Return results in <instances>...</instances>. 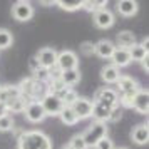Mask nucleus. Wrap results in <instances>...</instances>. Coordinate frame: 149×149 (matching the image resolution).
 Returning <instances> with one entry per match:
<instances>
[{"instance_id": "7ed1b4c3", "label": "nucleus", "mask_w": 149, "mask_h": 149, "mask_svg": "<svg viewBox=\"0 0 149 149\" xmlns=\"http://www.w3.org/2000/svg\"><path fill=\"white\" fill-rule=\"evenodd\" d=\"M81 136H82V139H84V142H86L87 149L94 148L101 139H104V137L107 136V124H106V122L94 121L86 131H84V134H81Z\"/></svg>"}, {"instance_id": "bb28decb", "label": "nucleus", "mask_w": 149, "mask_h": 149, "mask_svg": "<svg viewBox=\"0 0 149 149\" xmlns=\"http://www.w3.org/2000/svg\"><path fill=\"white\" fill-rule=\"evenodd\" d=\"M107 5V2L106 0H82V8L84 10H87V12H97V10H101Z\"/></svg>"}, {"instance_id": "f03ea898", "label": "nucleus", "mask_w": 149, "mask_h": 149, "mask_svg": "<svg viewBox=\"0 0 149 149\" xmlns=\"http://www.w3.org/2000/svg\"><path fill=\"white\" fill-rule=\"evenodd\" d=\"M17 87H19V91H20V95L27 102H32V101L40 102L42 99L49 94V86L47 84H45V82H40V81H35L34 77L24 79Z\"/></svg>"}, {"instance_id": "0eeeda50", "label": "nucleus", "mask_w": 149, "mask_h": 149, "mask_svg": "<svg viewBox=\"0 0 149 149\" xmlns=\"http://www.w3.org/2000/svg\"><path fill=\"white\" fill-rule=\"evenodd\" d=\"M92 107H94V104L91 99L87 97H77L75 102L70 106V109L74 111V114L77 116V119L81 121V119H89V117H92Z\"/></svg>"}, {"instance_id": "4be33fe9", "label": "nucleus", "mask_w": 149, "mask_h": 149, "mask_svg": "<svg viewBox=\"0 0 149 149\" xmlns=\"http://www.w3.org/2000/svg\"><path fill=\"white\" fill-rule=\"evenodd\" d=\"M25 106H27V101L19 95V97H15V99H10L8 102H5V107H7V112H14V114H19V112H24L25 111Z\"/></svg>"}, {"instance_id": "cd10ccee", "label": "nucleus", "mask_w": 149, "mask_h": 149, "mask_svg": "<svg viewBox=\"0 0 149 149\" xmlns=\"http://www.w3.org/2000/svg\"><path fill=\"white\" fill-rule=\"evenodd\" d=\"M12 44H14V35H12V32L7 30V29H0V50L8 49Z\"/></svg>"}, {"instance_id": "58836bf2", "label": "nucleus", "mask_w": 149, "mask_h": 149, "mask_svg": "<svg viewBox=\"0 0 149 149\" xmlns=\"http://www.w3.org/2000/svg\"><path fill=\"white\" fill-rule=\"evenodd\" d=\"M116 149H127V148H116Z\"/></svg>"}, {"instance_id": "6ab92c4d", "label": "nucleus", "mask_w": 149, "mask_h": 149, "mask_svg": "<svg viewBox=\"0 0 149 149\" xmlns=\"http://www.w3.org/2000/svg\"><path fill=\"white\" fill-rule=\"evenodd\" d=\"M131 139L136 142V144H148L149 141V127L148 124H137L132 132H131Z\"/></svg>"}, {"instance_id": "f704fd0d", "label": "nucleus", "mask_w": 149, "mask_h": 149, "mask_svg": "<svg viewBox=\"0 0 149 149\" xmlns=\"http://www.w3.org/2000/svg\"><path fill=\"white\" fill-rule=\"evenodd\" d=\"M29 67H30V70H32V72H35L37 69L40 67V65H39V62H37V59H35V55L29 59Z\"/></svg>"}, {"instance_id": "4468645a", "label": "nucleus", "mask_w": 149, "mask_h": 149, "mask_svg": "<svg viewBox=\"0 0 149 149\" xmlns=\"http://www.w3.org/2000/svg\"><path fill=\"white\" fill-rule=\"evenodd\" d=\"M111 61H112V65H116L117 69L127 67L129 64L132 62L127 49H119V47L114 49V52H112V55H111Z\"/></svg>"}, {"instance_id": "a878e982", "label": "nucleus", "mask_w": 149, "mask_h": 149, "mask_svg": "<svg viewBox=\"0 0 149 149\" xmlns=\"http://www.w3.org/2000/svg\"><path fill=\"white\" fill-rule=\"evenodd\" d=\"M55 3L65 12H75V10L82 8V0H57Z\"/></svg>"}, {"instance_id": "aec40b11", "label": "nucleus", "mask_w": 149, "mask_h": 149, "mask_svg": "<svg viewBox=\"0 0 149 149\" xmlns=\"http://www.w3.org/2000/svg\"><path fill=\"white\" fill-rule=\"evenodd\" d=\"M116 44L119 49H131L137 42H136V35L131 30H122L116 35Z\"/></svg>"}, {"instance_id": "72a5a7b5", "label": "nucleus", "mask_w": 149, "mask_h": 149, "mask_svg": "<svg viewBox=\"0 0 149 149\" xmlns=\"http://www.w3.org/2000/svg\"><path fill=\"white\" fill-rule=\"evenodd\" d=\"M121 117H122V109L117 106V107H114L112 111H111V114H109V119H107V122H119L121 121Z\"/></svg>"}, {"instance_id": "a211bd4d", "label": "nucleus", "mask_w": 149, "mask_h": 149, "mask_svg": "<svg viewBox=\"0 0 149 149\" xmlns=\"http://www.w3.org/2000/svg\"><path fill=\"white\" fill-rule=\"evenodd\" d=\"M92 104H94V107H92V117L99 122H107L109 114H111V111L114 107H111L107 104H102V102H94V101H92Z\"/></svg>"}, {"instance_id": "b1692460", "label": "nucleus", "mask_w": 149, "mask_h": 149, "mask_svg": "<svg viewBox=\"0 0 149 149\" xmlns=\"http://www.w3.org/2000/svg\"><path fill=\"white\" fill-rule=\"evenodd\" d=\"M129 50V55H131V61H137L141 62L142 59H146L148 57V49L142 47L141 44H134L131 49H127Z\"/></svg>"}, {"instance_id": "9d476101", "label": "nucleus", "mask_w": 149, "mask_h": 149, "mask_svg": "<svg viewBox=\"0 0 149 149\" xmlns=\"http://www.w3.org/2000/svg\"><path fill=\"white\" fill-rule=\"evenodd\" d=\"M42 107L45 111V114L47 116H59L62 112V109H64V104L59 97H55L52 94H47L44 99L40 101Z\"/></svg>"}, {"instance_id": "2f4dec72", "label": "nucleus", "mask_w": 149, "mask_h": 149, "mask_svg": "<svg viewBox=\"0 0 149 149\" xmlns=\"http://www.w3.org/2000/svg\"><path fill=\"white\" fill-rule=\"evenodd\" d=\"M94 149H116V146H114V141L109 136H106L104 139H101V141L95 144Z\"/></svg>"}, {"instance_id": "9b49d317", "label": "nucleus", "mask_w": 149, "mask_h": 149, "mask_svg": "<svg viewBox=\"0 0 149 149\" xmlns=\"http://www.w3.org/2000/svg\"><path fill=\"white\" fill-rule=\"evenodd\" d=\"M116 86H117V91H116L117 94H136L141 89L137 81L129 77V75H121L119 81L116 82Z\"/></svg>"}, {"instance_id": "39448f33", "label": "nucleus", "mask_w": 149, "mask_h": 149, "mask_svg": "<svg viewBox=\"0 0 149 149\" xmlns=\"http://www.w3.org/2000/svg\"><path fill=\"white\" fill-rule=\"evenodd\" d=\"M12 17L19 22H27L34 17V7L30 2L19 0L12 5Z\"/></svg>"}, {"instance_id": "6e6552de", "label": "nucleus", "mask_w": 149, "mask_h": 149, "mask_svg": "<svg viewBox=\"0 0 149 149\" xmlns=\"http://www.w3.org/2000/svg\"><path fill=\"white\" fill-rule=\"evenodd\" d=\"M92 101L107 104V106H111V107H117V106H119V102H117V92H116V89H112V87L97 89Z\"/></svg>"}, {"instance_id": "4c0bfd02", "label": "nucleus", "mask_w": 149, "mask_h": 149, "mask_svg": "<svg viewBox=\"0 0 149 149\" xmlns=\"http://www.w3.org/2000/svg\"><path fill=\"white\" fill-rule=\"evenodd\" d=\"M62 149H72V148H69V146H64V148H62Z\"/></svg>"}, {"instance_id": "393cba45", "label": "nucleus", "mask_w": 149, "mask_h": 149, "mask_svg": "<svg viewBox=\"0 0 149 149\" xmlns=\"http://www.w3.org/2000/svg\"><path fill=\"white\" fill-rule=\"evenodd\" d=\"M59 117H61V121L65 124V126H75L77 122H79V119H77V116L74 114V111L70 107H64L62 109V112L59 114Z\"/></svg>"}, {"instance_id": "c756f323", "label": "nucleus", "mask_w": 149, "mask_h": 149, "mask_svg": "<svg viewBox=\"0 0 149 149\" xmlns=\"http://www.w3.org/2000/svg\"><path fill=\"white\" fill-rule=\"evenodd\" d=\"M67 146L69 148H72V149H87V146H86V142H84V139H82L81 134L74 136V137L69 141Z\"/></svg>"}, {"instance_id": "ddd939ff", "label": "nucleus", "mask_w": 149, "mask_h": 149, "mask_svg": "<svg viewBox=\"0 0 149 149\" xmlns=\"http://www.w3.org/2000/svg\"><path fill=\"white\" fill-rule=\"evenodd\" d=\"M134 111H137L139 114H148L149 112V92L148 89H139L137 94L134 95V101H132V107Z\"/></svg>"}, {"instance_id": "20e7f679", "label": "nucleus", "mask_w": 149, "mask_h": 149, "mask_svg": "<svg viewBox=\"0 0 149 149\" xmlns=\"http://www.w3.org/2000/svg\"><path fill=\"white\" fill-rule=\"evenodd\" d=\"M79 65V59L77 54L72 50H62L57 52V61H55V67L59 69L61 72L64 70H70V69H77Z\"/></svg>"}, {"instance_id": "e433bc0d", "label": "nucleus", "mask_w": 149, "mask_h": 149, "mask_svg": "<svg viewBox=\"0 0 149 149\" xmlns=\"http://www.w3.org/2000/svg\"><path fill=\"white\" fill-rule=\"evenodd\" d=\"M5 114H8L7 107H5V104H3V102H0V117H2V116H5Z\"/></svg>"}, {"instance_id": "f257e3e1", "label": "nucleus", "mask_w": 149, "mask_h": 149, "mask_svg": "<svg viewBox=\"0 0 149 149\" xmlns=\"http://www.w3.org/2000/svg\"><path fill=\"white\" fill-rule=\"evenodd\" d=\"M17 149H52V141L42 131H24L17 137Z\"/></svg>"}, {"instance_id": "5701e85b", "label": "nucleus", "mask_w": 149, "mask_h": 149, "mask_svg": "<svg viewBox=\"0 0 149 149\" xmlns=\"http://www.w3.org/2000/svg\"><path fill=\"white\" fill-rule=\"evenodd\" d=\"M20 95V91L17 86H3V87H0V102H8L10 99H15V97H19Z\"/></svg>"}, {"instance_id": "2eb2a0df", "label": "nucleus", "mask_w": 149, "mask_h": 149, "mask_svg": "<svg viewBox=\"0 0 149 149\" xmlns=\"http://www.w3.org/2000/svg\"><path fill=\"white\" fill-rule=\"evenodd\" d=\"M114 49H116V45L111 40L102 39V40H99L97 44H94V54L97 55V57H101V59H111Z\"/></svg>"}, {"instance_id": "c85d7f7f", "label": "nucleus", "mask_w": 149, "mask_h": 149, "mask_svg": "<svg viewBox=\"0 0 149 149\" xmlns=\"http://www.w3.org/2000/svg\"><path fill=\"white\" fill-rule=\"evenodd\" d=\"M14 131V117L10 114H5L0 117V132Z\"/></svg>"}, {"instance_id": "412c9836", "label": "nucleus", "mask_w": 149, "mask_h": 149, "mask_svg": "<svg viewBox=\"0 0 149 149\" xmlns=\"http://www.w3.org/2000/svg\"><path fill=\"white\" fill-rule=\"evenodd\" d=\"M61 81L64 86L67 87H74L77 82L81 81V72L79 69H70V70H64L61 72Z\"/></svg>"}, {"instance_id": "dca6fc26", "label": "nucleus", "mask_w": 149, "mask_h": 149, "mask_svg": "<svg viewBox=\"0 0 149 149\" xmlns=\"http://www.w3.org/2000/svg\"><path fill=\"white\" fill-rule=\"evenodd\" d=\"M121 69H117L116 65L112 64H107V65H104L101 69V79L106 84H116V82L119 81V77H121Z\"/></svg>"}, {"instance_id": "473e14b6", "label": "nucleus", "mask_w": 149, "mask_h": 149, "mask_svg": "<svg viewBox=\"0 0 149 149\" xmlns=\"http://www.w3.org/2000/svg\"><path fill=\"white\" fill-rule=\"evenodd\" d=\"M79 49H81L82 55H86V57H92L94 55V44L92 42H82Z\"/></svg>"}, {"instance_id": "f8f14e48", "label": "nucleus", "mask_w": 149, "mask_h": 149, "mask_svg": "<svg viewBox=\"0 0 149 149\" xmlns=\"http://www.w3.org/2000/svg\"><path fill=\"white\" fill-rule=\"evenodd\" d=\"M114 14L109 8H101L94 14V25L97 29H111L114 25Z\"/></svg>"}, {"instance_id": "423d86ee", "label": "nucleus", "mask_w": 149, "mask_h": 149, "mask_svg": "<svg viewBox=\"0 0 149 149\" xmlns=\"http://www.w3.org/2000/svg\"><path fill=\"white\" fill-rule=\"evenodd\" d=\"M24 114H25V119H27L29 122H32V124H39V122H42L45 117H47L45 111H44V107H42V104L37 102V101L27 102Z\"/></svg>"}, {"instance_id": "f3484780", "label": "nucleus", "mask_w": 149, "mask_h": 149, "mask_svg": "<svg viewBox=\"0 0 149 149\" xmlns=\"http://www.w3.org/2000/svg\"><path fill=\"white\" fill-rule=\"evenodd\" d=\"M139 10V3L136 0H119L117 2V12L122 17H132L137 14Z\"/></svg>"}, {"instance_id": "ea45409f", "label": "nucleus", "mask_w": 149, "mask_h": 149, "mask_svg": "<svg viewBox=\"0 0 149 149\" xmlns=\"http://www.w3.org/2000/svg\"><path fill=\"white\" fill-rule=\"evenodd\" d=\"M0 87H2V86H0Z\"/></svg>"}, {"instance_id": "1a4fd4ad", "label": "nucleus", "mask_w": 149, "mask_h": 149, "mask_svg": "<svg viewBox=\"0 0 149 149\" xmlns=\"http://www.w3.org/2000/svg\"><path fill=\"white\" fill-rule=\"evenodd\" d=\"M35 59L39 62V65L44 69H52L55 67V61H57V50L54 47H42L37 54Z\"/></svg>"}, {"instance_id": "c9c22d12", "label": "nucleus", "mask_w": 149, "mask_h": 149, "mask_svg": "<svg viewBox=\"0 0 149 149\" xmlns=\"http://www.w3.org/2000/svg\"><path fill=\"white\" fill-rule=\"evenodd\" d=\"M148 59H149V57H146V59H142V61H141V65H142V69H144L146 72L149 70V62H148Z\"/></svg>"}, {"instance_id": "7c9ffc66", "label": "nucleus", "mask_w": 149, "mask_h": 149, "mask_svg": "<svg viewBox=\"0 0 149 149\" xmlns=\"http://www.w3.org/2000/svg\"><path fill=\"white\" fill-rule=\"evenodd\" d=\"M32 77L35 81H40V82H49V69H44V67H39L35 72H32Z\"/></svg>"}]
</instances>
